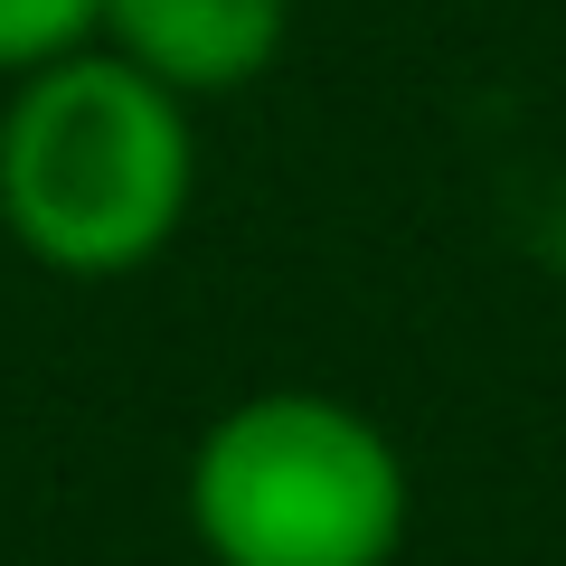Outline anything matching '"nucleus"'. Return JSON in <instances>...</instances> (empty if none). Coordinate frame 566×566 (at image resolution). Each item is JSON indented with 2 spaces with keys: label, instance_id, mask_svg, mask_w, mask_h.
<instances>
[{
  "label": "nucleus",
  "instance_id": "nucleus-1",
  "mask_svg": "<svg viewBox=\"0 0 566 566\" xmlns=\"http://www.w3.org/2000/svg\"><path fill=\"white\" fill-rule=\"evenodd\" d=\"M199 199L189 104L123 66L114 48L10 76L0 104V237L66 283H114L161 264Z\"/></svg>",
  "mask_w": 566,
  "mask_h": 566
},
{
  "label": "nucleus",
  "instance_id": "nucleus-2",
  "mask_svg": "<svg viewBox=\"0 0 566 566\" xmlns=\"http://www.w3.org/2000/svg\"><path fill=\"white\" fill-rule=\"evenodd\" d=\"M180 491L208 566H397L416 510L397 434L322 387H255L208 416Z\"/></svg>",
  "mask_w": 566,
  "mask_h": 566
},
{
  "label": "nucleus",
  "instance_id": "nucleus-3",
  "mask_svg": "<svg viewBox=\"0 0 566 566\" xmlns=\"http://www.w3.org/2000/svg\"><path fill=\"white\" fill-rule=\"evenodd\" d=\"M283 29H293V0H104L95 48L142 66L161 95L208 104L245 95L283 57Z\"/></svg>",
  "mask_w": 566,
  "mask_h": 566
},
{
  "label": "nucleus",
  "instance_id": "nucleus-4",
  "mask_svg": "<svg viewBox=\"0 0 566 566\" xmlns=\"http://www.w3.org/2000/svg\"><path fill=\"white\" fill-rule=\"evenodd\" d=\"M95 20L104 0H0V76H29L66 48H95Z\"/></svg>",
  "mask_w": 566,
  "mask_h": 566
}]
</instances>
